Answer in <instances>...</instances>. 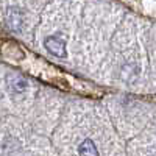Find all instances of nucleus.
Segmentation results:
<instances>
[{
	"label": "nucleus",
	"mask_w": 156,
	"mask_h": 156,
	"mask_svg": "<svg viewBox=\"0 0 156 156\" xmlns=\"http://www.w3.org/2000/svg\"><path fill=\"white\" fill-rule=\"evenodd\" d=\"M45 48L55 56H66V42L58 36H48L45 39Z\"/></svg>",
	"instance_id": "1"
},
{
	"label": "nucleus",
	"mask_w": 156,
	"mask_h": 156,
	"mask_svg": "<svg viewBox=\"0 0 156 156\" xmlns=\"http://www.w3.org/2000/svg\"><path fill=\"white\" fill-rule=\"evenodd\" d=\"M78 153H80V156H100L95 144L90 139H86V140L81 142L80 148H78Z\"/></svg>",
	"instance_id": "2"
}]
</instances>
